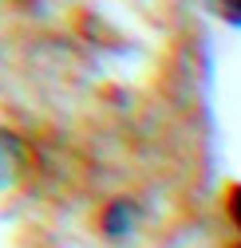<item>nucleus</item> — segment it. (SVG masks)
Masks as SVG:
<instances>
[{"label": "nucleus", "instance_id": "f257e3e1", "mask_svg": "<svg viewBox=\"0 0 241 248\" xmlns=\"http://www.w3.org/2000/svg\"><path fill=\"white\" fill-rule=\"evenodd\" d=\"M131 225H135V205H131V201H111V205L103 209V232H107V236L123 240V236L131 232Z\"/></svg>", "mask_w": 241, "mask_h": 248}, {"label": "nucleus", "instance_id": "f03ea898", "mask_svg": "<svg viewBox=\"0 0 241 248\" xmlns=\"http://www.w3.org/2000/svg\"><path fill=\"white\" fill-rule=\"evenodd\" d=\"M209 8L218 12V20H222V24L241 28V0H209Z\"/></svg>", "mask_w": 241, "mask_h": 248}, {"label": "nucleus", "instance_id": "7ed1b4c3", "mask_svg": "<svg viewBox=\"0 0 241 248\" xmlns=\"http://www.w3.org/2000/svg\"><path fill=\"white\" fill-rule=\"evenodd\" d=\"M225 213H229V221H233V229L241 232V181H233L229 189H225Z\"/></svg>", "mask_w": 241, "mask_h": 248}, {"label": "nucleus", "instance_id": "20e7f679", "mask_svg": "<svg viewBox=\"0 0 241 248\" xmlns=\"http://www.w3.org/2000/svg\"><path fill=\"white\" fill-rule=\"evenodd\" d=\"M8 181V158H4V142H0V185Z\"/></svg>", "mask_w": 241, "mask_h": 248}, {"label": "nucleus", "instance_id": "39448f33", "mask_svg": "<svg viewBox=\"0 0 241 248\" xmlns=\"http://www.w3.org/2000/svg\"><path fill=\"white\" fill-rule=\"evenodd\" d=\"M233 248H241V244H233Z\"/></svg>", "mask_w": 241, "mask_h": 248}]
</instances>
